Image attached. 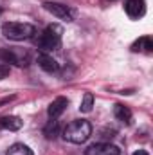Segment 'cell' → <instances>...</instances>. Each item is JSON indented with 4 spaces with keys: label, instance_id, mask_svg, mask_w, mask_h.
<instances>
[{
    "label": "cell",
    "instance_id": "obj_1",
    "mask_svg": "<svg viewBox=\"0 0 153 155\" xmlns=\"http://www.w3.org/2000/svg\"><path fill=\"white\" fill-rule=\"evenodd\" d=\"M63 139L72 144H83L92 135V124L86 119H74L63 128Z\"/></svg>",
    "mask_w": 153,
    "mask_h": 155
},
{
    "label": "cell",
    "instance_id": "obj_2",
    "mask_svg": "<svg viewBox=\"0 0 153 155\" xmlns=\"http://www.w3.org/2000/svg\"><path fill=\"white\" fill-rule=\"evenodd\" d=\"M61 35H63V29L58 25V24H52L49 27H45L41 33H38L36 36H33L36 47L43 52H49V51H56L61 43Z\"/></svg>",
    "mask_w": 153,
    "mask_h": 155
},
{
    "label": "cell",
    "instance_id": "obj_3",
    "mask_svg": "<svg viewBox=\"0 0 153 155\" xmlns=\"http://www.w3.org/2000/svg\"><path fill=\"white\" fill-rule=\"evenodd\" d=\"M2 35L7 40H13V41H24V40H29L36 35V29L34 25L31 24H24V22H7L2 25Z\"/></svg>",
    "mask_w": 153,
    "mask_h": 155
},
{
    "label": "cell",
    "instance_id": "obj_4",
    "mask_svg": "<svg viewBox=\"0 0 153 155\" xmlns=\"http://www.w3.org/2000/svg\"><path fill=\"white\" fill-rule=\"evenodd\" d=\"M0 60L5 61V63H13L16 67H27L31 63V54L25 49L9 47V49H2L0 51Z\"/></svg>",
    "mask_w": 153,
    "mask_h": 155
},
{
    "label": "cell",
    "instance_id": "obj_5",
    "mask_svg": "<svg viewBox=\"0 0 153 155\" xmlns=\"http://www.w3.org/2000/svg\"><path fill=\"white\" fill-rule=\"evenodd\" d=\"M45 11H49L50 15H54L56 18L60 20H67V22H72V11L69 5L65 4H60V2H43L41 4Z\"/></svg>",
    "mask_w": 153,
    "mask_h": 155
},
{
    "label": "cell",
    "instance_id": "obj_6",
    "mask_svg": "<svg viewBox=\"0 0 153 155\" xmlns=\"http://www.w3.org/2000/svg\"><path fill=\"white\" fill-rule=\"evenodd\" d=\"M85 155H121V150L110 143H96L85 150Z\"/></svg>",
    "mask_w": 153,
    "mask_h": 155
},
{
    "label": "cell",
    "instance_id": "obj_7",
    "mask_svg": "<svg viewBox=\"0 0 153 155\" xmlns=\"http://www.w3.org/2000/svg\"><path fill=\"white\" fill-rule=\"evenodd\" d=\"M124 11L130 18H141L146 13V4L144 0H126L124 2Z\"/></svg>",
    "mask_w": 153,
    "mask_h": 155
},
{
    "label": "cell",
    "instance_id": "obj_8",
    "mask_svg": "<svg viewBox=\"0 0 153 155\" xmlns=\"http://www.w3.org/2000/svg\"><path fill=\"white\" fill-rule=\"evenodd\" d=\"M67 107H69V99H67V97H63V96H61V97H56V99L49 105L47 116L50 117V119H58V117L65 112Z\"/></svg>",
    "mask_w": 153,
    "mask_h": 155
},
{
    "label": "cell",
    "instance_id": "obj_9",
    "mask_svg": "<svg viewBox=\"0 0 153 155\" xmlns=\"http://www.w3.org/2000/svg\"><path fill=\"white\" fill-rule=\"evenodd\" d=\"M38 65L43 69V71H45V72H49V74H54V72H58V71H60L58 61H56L52 56L45 54V52L38 54Z\"/></svg>",
    "mask_w": 153,
    "mask_h": 155
},
{
    "label": "cell",
    "instance_id": "obj_10",
    "mask_svg": "<svg viewBox=\"0 0 153 155\" xmlns=\"http://www.w3.org/2000/svg\"><path fill=\"white\" fill-rule=\"evenodd\" d=\"M24 126V121L16 116H5V117H0V128L4 130H9V132H16Z\"/></svg>",
    "mask_w": 153,
    "mask_h": 155
},
{
    "label": "cell",
    "instance_id": "obj_11",
    "mask_svg": "<svg viewBox=\"0 0 153 155\" xmlns=\"http://www.w3.org/2000/svg\"><path fill=\"white\" fill-rule=\"evenodd\" d=\"M114 116L115 119L119 121V123H122V124H130L132 123V110L128 108V107H124V105H121V103H117L114 107Z\"/></svg>",
    "mask_w": 153,
    "mask_h": 155
},
{
    "label": "cell",
    "instance_id": "obj_12",
    "mask_svg": "<svg viewBox=\"0 0 153 155\" xmlns=\"http://www.w3.org/2000/svg\"><path fill=\"white\" fill-rule=\"evenodd\" d=\"M132 51H133V52H146V54H150L153 51L151 36H142V38H139L133 45H132Z\"/></svg>",
    "mask_w": 153,
    "mask_h": 155
},
{
    "label": "cell",
    "instance_id": "obj_13",
    "mask_svg": "<svg viewBox=\"0 0 153 155\" xmlns=\"http://www.w3.org/2000/svg\"><path fill=\"white\" fill-rule=\"evenodd\" d=\"M43 135L47 139H56L60 135V121L58 119H50L45 124V128H43Z\"/></svg>",
    "mask_w": 153,
    "mask_h": 155
},
{
    "label": "cell",
    "instance_id": "obj_14",
    "mask_svg": "<svg viewBox=\"0 0 153 155\" xmlns=\"http://www.w3.org/2000/svg\"><path fill=\"white\" fill-rule=\"evenodd\" d=\"M7 155H33V150L25 146L24 143H15L13 146H9Z\"/></svg>",
    "mask_w": 153,
    "mask_h": 155
},
{
    "label": "cell",
    "instance_id": "obj_15",
    "mask_svg": "<svg viewBox=\"0 0 153 155\" xmlns=\"http://www.w3.org/2000/svg\"><path fill=\"white\" fill-rule=\"evenodd\" d=\"M92 107H94V96H92L90 92H85V96H83V101H81V107H79V110H81V112H85V114H88V112L92 110Z\"/></svg>",
    "mask_w": 153,
    "mask_h": 155
},
{
    "label": "cell",
    "instance_id": "obj_16",
    "mask_svg": "<svg viewBox=\"0 0 153 155\" xmlns=\"http://www.w3.org/2000/svg\"><path fill=\"white\" fill-rule=\"evenodd\" d=\"M9 72H11L9 63H5V61H2V60H0V79L7 78V76H9Z\"/></svg>",
    "mask_w": 153,
    "mask_h": 155
},
{
    "label": "cell",
    "instance_id": "obj_17",
    "mask_svg": "<svg viewBox=\"0 0 153 155\" xmlns=\"http://www.w3.org/2000/svg\"><path fill=\"white\" fill-rule=\"evenodd\" d=\"M133 155H148V152H146V150H137Z\"/></svg>",
    "mask_w": 153,
    "mask_h": 155
},
{
    "label": "cell",
    "instance_id": "obj_18",
    "mask_svg": "<svg viewBox=\"0 0 153 155\" xmlns=\"http://www.w3.org/2000/svg\"><path fill=\"white\" fill-rule=\"evenodd\" d=\"M0 13H2V11H0Z\"/></svg>",
    "mask_w": 153,
    "mask_h": 155
}]
</instances>
